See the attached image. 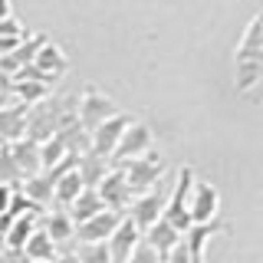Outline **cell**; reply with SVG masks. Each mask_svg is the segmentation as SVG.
Instances as JSON below:
<instances>
[{
  "label": "cell",
  "mask_w": 263,
  "mask_h": 263,
  "mask_svg": "<svg viewBox=\"0 0 263 263\" xmlns=\"http://www.w3.org/2000/svg\"><path fill=\"white\" fill-rule=\"evenodd\" d=\"M155 152V132L152 125H145V122H128V128L122 132L119 145H115L109 164H125V161H135V158H145V155Z\"/></svg>",
  "instance_id": "cell-1"
},
{
  "label": "cell",
  "mask_w": 263,
  "mask_h": 263,
  "mask_svg": "<svg viewBox=\"0 0 263 263\" xmlns=\"http://www.w3.org/2000/svg\"><path fill=\"white\" fill-rule=\"evenodd\" d=\"M217 211H220V191L211 181L194 178L191 194H187V220H191V227L214 224V220H217Z\"/></svg>",
  "instance_id": "cell-2"
},
{
  "label": "cell",
  "mask_w": 263,
  "mask_h": 263,
  "mask_svg": "<svg viewBox=\"0 0 263 263\" xmlns=\"http://www.w3.org/2000/svg\"><path fill=\"white\" fill-rule=\"evenodd\" d=\"M191 184H194V171L184 164V168L178 171L175 191L168 194V204H164V214H161V217L168 220V224L175 227L181 237L191 230V220H187V194H191Z\"/></svg>",
  "instance_id": "cell-3"
},
{
  "label": "cell",
  "mask_w": 263,
  "mask_h": 263,
  "mask_svg": "<svg viewBox=\"0 0 263 263\" xmlns=\"http://www.w3.org/2000/svg\"><path fill=\"white\" fill-rule=\"evenodd\" d=\"M122 171H125V181H128V191L132 197L152 191V187H158V181L164 178V161L155 158V155H145V158H135V161H125L119 164Z\"/></svg>",
  "instance_id": "cell-4"
},
{
  "label": "cell",
  "mask_w": 263,
  "mask_h": 263,
  "mask_svg": "<svg viewBox=\"0 0 263 263\" xmlns=\"http://www.w3.org/2000/svg\"><path fill=\"white\" fill-rule=\"evenodd\" d=\"M115 112H119V105H115L105 92H99L96 86H89L86 92H82V99L76 102V122H79L86 132L99 128L105 119H112Z\"/></svg>",
  "instance_id": "cell-5"
},
{
  "label": "cell",
  "mask_w": 263,
  "mask_h": 263,
  "mask_svg": "<svg viewBox=\"0 0 263 263\" xmlns=\"http://www.w3.org/2000/svg\"><path fill=\"white\" fill-rule=\"evenodd\" d=\"M168 194H171V191H164V187H152V191H145V194L132 197V204H128L125 217H132V224H135L138 230H148V227H152L155 220H158L161 214H164Z\"/></svg>",
  "instance_id": "cell-6"
},
{
  "label": "cell",
  "mask_w": 263,
  "mask_h": 263,
  "mask_svg": "<svg viewBox=\"0 0 263 263\" xmlns=\"http://www.w3.org/2000/svg\"><path fill=\"white\" fill-rule=\"evenodd\" d=\"M99 197H102L105 211H115V214H125L128 204H132V191H128V181H125V171L119 164H109L105 178L96 184Z\"/></svg>",
  "instance_id": "cell-7"
},
{
  "label": "cell",
  "mask_w": 263,
  "mask_h": 263,
  "mask_svg": "<svg viewBox=\"0 0 263 263\" xmlns=\"http://www.w3.org/2000/svg\"><path fill=\"white\" fill-rule=\"evenodd\" d=\"M128 122H132V115H125V112H115L112 119H105L99 128L89 132V152L109 161L115 145H119V138H122V132L128 128Z\"/></svg>",
  "instance_id": "cell-8"
},
{
  "label": "cell",
  "mask_w": 263,
  "mask_h": 263,
  "mask_svg": "<svg viewBox=\"0 0 263 263\" xmlns=\"http://www.w3.org/2000/svg\"><path fill=\"white\" fill-rule=\"evenodd\" d=\"M119 220H122V214H115V211H99L96 217H89V220H82V224H76V240H72V243H102V240H109L112 230L119 227Z\"/></svg>",
  "instance_id": "cell-9"
},
{
  "label": "cell",
  "mask_w": 263,
  "mask_h": 263,
  "mask_svg": "<svg viewBox=\"0 0 263 263\" xmlns=\"http://www.w3.org/2000/svg\"><path fill=\"white\" fill-rule=\"evenodd\" d=\"M46 43V36L43 33H33L30 40H23V43H16L10 53H4L0 56V72H7V76H16V72L23 69V66H30L33 63V56H36V49Z\"/></svg>",
  "instance_id": "cell-10"
},
{
  "label": "cell",
  "mask_w": 263,
  "mask_h": 263,
  "mask_svg": "<svg viewBox=\"0 0 263 263\" xmlns=\"http://www.w3.org/2000/svg\"><path fill=\"white\" fill-rule=\"evenodd\" d=\"M33 66H36V69H40V72H43V76L56 86V82L66 76V69H69V60H66V53H63L60 46L46 40V43L36 49V56H33Z\"/></svg>",
  "instance_id": "cell-11"
},
{
  "label": "cell",
  "mask_w": 263,
  "mask_h": 263,
  "mask_svg": "<svg viewBox=\"0 0 263 263\" xmlns=\"http://www.w3.org/2000/svg\"><path fill=\"white\" fill-rule=\"evenodd\" d=\"M138 240H142V230L132 224V217H125V214H122L119 227H115L112 237L105 240V243H109V253H112V263H125L128 253H132V247H135Z\"/></svg>",
  "instance_id": "cell-12"
},
{
  "label": "cell",
  "mask_w": 263,
  "mask_h": 263,
  "mask_svg": "<svg viewBox=\"0 0 263 263\" xmlns=\"http://www.w3.org/2000/svg\"><path fill=\"white\" fill-rule=\"evenodd\" d=\"M10 145V155H13V164L16 171H20V178H30V175H40V142H33V138H16V142H7Z\"/></svg>",
  "instance_id": "cell-13"
},
{
  "label": "cell",
  "mask_w": 263,
  "mask_h": 263,
  "mask_svg": "<svg viewBox=\"0 0 263 263\" xmlns=\"http://www.w3.org/2000/svg\"><path fill=\"white\" fill-rule=\"evenodd\" d=\"M16 191L27 197L36 211H43L46 204H53V181H49V175H43V171H40V175L23 178L20 184H16Z\"/></svg>",
  "instance_id": "cell-14"
},
{
  "label": "cell",
  "mask_w": 263,
  "mask_h": 263,
  "mask_svg": "<svg viewBox=\"0 0 263 263\" xmlns=\"http://www.w3.org/2000/svg\"><path fill=\"white\" fill-rule=\"evenodd\" d=\"M40 230H43V234L49 237V240L56 243V250L76 240V224H72V217H69L66 211H49V214H46V220H43V227H40Z\"/></svg>",
  "instance_id": "cell-15"
},
{
  "label": "cell",
  "mask_w": 263,
  "mask_h": 263,
  "mask_svg": "<svg viewBox=\"0 0 263 263\" xmlns=\"http://www.w3.org/2000/svg\"><path fill=\"white\" fill-rule=\"evenodd\" d=\"M145 240L155 247V253H158V257H161V263H164V257H168V253H171V250H175V247L181 243V234H178V230L171 227L164 217H158L152 227L145 230Z\"/></svg>",
  "instance_id": "cell-16"
},
{
  "label": "cell",
  "mask_w": 263,
  "mask_h": 263,
  "mask_svg": "<svg viewBox=\"0 0 263 263\" xmlns=\"http://www.w3.org/2000/svg\"><path fill=\"white\" fill-rule=\"evenodd\" d=\"M23 260H30V263H53L56 257H60V250H56V243L49 240V237L43 234V230H33L30 234V240L23 243Z\"/></svg>",
  "instance_id": "cell-17"
},
{
  "label": "cell",
  "mask_w": 263,
  "mask_h": 263,
  "mask_svg": "<svg viewBox=\"0 0 263 263\" xmlns=\"http://www.w3.org/2000/svg\"><path fill=\"white\" fill-rule=\"evenodd\" d=\"M99 211H105V204H102V197H99L96 187H82L79 197L69 204V217H72V224H82V220H89V217H96Z\"/></svg>",
  "instance_id": "cell-18"
},
{
  "label": "cell",
  "mask_w": 263,
  "mask_h": 263,
  "mask_svg": "<svg viewBox=\"0 0 263 263\" xmlns=\"http://www.w3.org/2000/svg\"><path fill=\"white\" fill-rule=\"evenodd\" d=\"M36 227H40V224H36V214H20V217H13L10 230L4 234V247H7V250H13V253H20L23 243L30 240V234H33Z\"/></svg>",
  "instance_id": "cell-19"
},
{
  "label": "cell",
  "mask_w": 263,
  "mask_h": 263,
  "mask_svg": "<svg viewBox=\"0 0 263 263\" xmlns=\"http://www.w3.org/2000/svg\"><path fill=\"white\" fill-rule=\"evenodd\" d=\"M82 187H86V184H82L79 171L72 168V171H66L63 178H56V181H53V201L60 204V208H69V204L79 197V191H82Z\"/></svg>",
  "instance_id": "cell-20"
},
{
  "label": "cell",
  "mask_w": 263,
  "mask_h": 263,
  "mask_svg": "<svg viewBox=\"0 0 263 263\" xmlns=\"http://www.w3.org/2000/svg\"><path fill=\"white\" fill-rule=\"evenodd\" d=\"M76 171H79V178H82L86 187H96L99 181L105 178V171H109V161L99 158V155H92V152H86V155L76 158Z\"/></svg>",
  "instance_id": "cell-21"
},
{
  "label": "cell",
  "mask_w": 263,
  "mask_h": 263,
  "mask_svg": "<svg viewBox=\"0 0 263 263\" xmlns=\"http://www.w3.org/2000/svg\"><path fill=\"white\" fill-rule=\"evenodd\" d=\"M72 257L79 263H112L109 243H72Z\"/></svg>",
  "instance_id": "cell-22"
},
{
  "label": "cell",
  "mask_w": 263,
  "mask_h": 263,
  "mask_svg": "<svg viewBox=\"0 0 263 263\" xmlns=\"http://www.w3.org/2000/svg\"><path fill=\"white\" fill-rule=\"evenodd\" d=\"M66 155H69V152H66V145H63L56 135L46 138V142H40V168H43V171L56 168V164H60Z\"/></svg>",
  "instance_id": "cell-23"
},
{
  "label": "cell",
  "mask_w": 263,
  "mask_h": 263,
  "mask_svg": "<svg viewBox=\"0 0 263 263\" xmlns=\"http://www.w3.org/2000/svg\"><path fill=\"white\" fill-rule=\"evenodd\" d=\"M20 171H16V164H13V155H10V145H0V184H10V187H16L20 184Z\"/></svg>",
  "instance_id": "cell-24"
},
{
  "label": "cell",
  "mask_w": 263,
  "mask_h": 263,
  "mask_svg": "<svg viewBox=\"0 0 263 263\" xmlns=\"http://www.w3.org/2000/svg\"><path fill=\"white\" fill-rule=\"evenodd\" d=\"M125 263H161V257L155 253V247L142 237V240L132 247V253H128V260H125Z\"/></svg>",
  "instance_id": "cell-25"
},
{
  "label": "cell",
  "mask_w": 263,
  "mask_h": 263,
  "mask_svg": "<svg viewBox=\"0 0 263 263\" xmlns=\"http://www.w3.org/2000/svg\"><path fill=\"white\" fill-rule=\"evenodd\" d=\"M164 263H191V253H187V243L181 240L175 250L168 253V257H164Z\"/></svg>",
  "instance_id": "cell-26"
},
{
  "label": "cell",
  "mask_w": 263,
  "mask_h": 263,
  "mask_svg": "<svg viewBox=\"0 0 263 263\" xmlns=\"http://www.w3.org/2000/svg\"><path fill=\"white\" fill-rule=\"evenodd\" d=\"M10 201H13V187L0 184V214H10Z\"/></svg>",
  "instance_id": "cell-27"
},
{
  "label": "cell",
  "mask_w": 263,
  "mask_h": 263,
  "mask_svg": "<svg viewBox=\"0 0 263 263\" xmlns=\"http://www.w3.org/2000/svg\"><path fill=\"white\" fill-rule=\"evenodd\" d=\"M53 263H79V260L72 257V250H66V253H60V257H56Z\"/></svg>",
  "instance_id": "cell-28"
},
{
  "label": "cell",
  "mask_w": 263,
  "mask_h": 263,
  "mask_svg": "<svg viewBox=\"0 0 263 263\" xmlns=\"http://www.w3.org/2000/svg\"><path fill=\"white\" fill-rule=\"evenodd\" d=\"M7 16H13L10 13V0H0V20H7Z\"/></svg>",
  "instance_id": "cell-29"
},
{
  "label": "cell",
  "mask_w": 263,
  "mask_h": 263,
  "mask_svg": "<svg viewBox=\"0 0 263 263\" xmlns=\"http://www.w3.org/2000/svg\"><path fill=\"white\" fill-rule=\"evenodd\" d=\"M0 247H4V243H0Z\"/></svg>",
  "instance_id": "cell-30"
},
{
  "label": "cell",
  "mask_w": 263,
  "mask_h": 263,
  "mask_svg": "<svg viewBox=\"0 0 263 263\" xmlns=\"http://www.w3.org/2000/svg\"><path fill=\"white\" fill-rule=\"evenodd\" d=\"M27 263H30V260H27Z\"/></svg>",
  "instance_id": "cell-31"
}]
</instances>
